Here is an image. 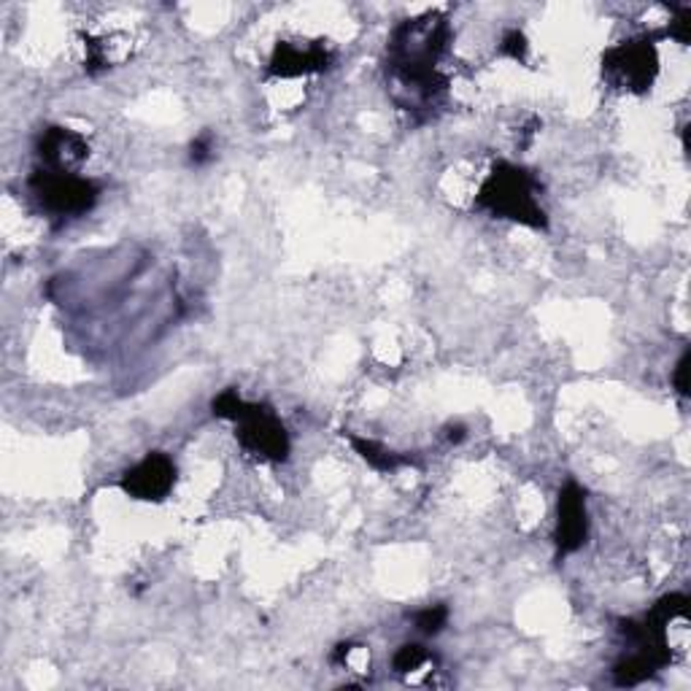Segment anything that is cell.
Listing matches in <instances>:
<instances>
[{"mask_svg":"<svg viewBox=\"0 0 691 691\" xmlns=\"http://www.w3.org/2000/svg\"><path fill=\"white\" fill-rule=\"evenodd\" d=\"M39 157L43 168L49 171H65L73 173V168L84 163L90 157V144L82 133L71 127H47L39 138Z\"/></svg>","mask_w":691,"mask_h":691,"instance_id":"obj_9","label":"cell"},{"mask_svg":"<svg viewBox=\"0 0 691 691\" xmlns=\"http://www.w3.org/2000/svg\"><path fill=\"white\" fill-rule=\"evenodd\" d=\"M446 437L452 443H462V441H465V427H460V424H456V427H448Z\"/></svg>","mask_w":691,"mask_h":691,"instance_id":"obj_18","label":"cell"},{"mask_svg":"<svg viewBox=\"0 0 691 691\" xmlns=\"http://www.w3.org/2000/svg\"><path fill=\"white\" fill-rule=\"evenodd\" d=\"M427 662H430V651L419 643L400 646L392 657V668H394V672H398V675H409V672L419 670L422 664H427Z\"/></svg>","mask_w":691,"mask_h":691,"instance_id":"obj_12","label":"cell"},{"mask_svg":"<svg viewBox=\"0 0 691 691\" xmlns=\"http://www.w3.org/2000/svg\"><path fill=\"white\" fill-rule=\"evenodd\" d=\"M540 193L543 187L533 171L503 159L481 182L478 195H475V208L495 216V219H508L516 221V225L533 227V230H546L548 214L543 212L538 200Z\"/></svg>","mask_w":691,"mask_h":691,"instance_id":"obj_2","label":"cell"},{"mask_svg":"<svg viewBox=\"0 0 691 691\" xmlns=\"http://www.w3.org/2000/svg\"><path fill=\"white\" fill-rule=\"evenodd\" d=\"M176 484V462L168 454L152 452L120 478V489L141 503H163Z\"/></svg>","mask_w":691,"mask_h":691,"instance_id":"obj_6","label":"cell"},{"mask_svg":"<svg viewBox=\"0 0 691 691\" xmlns=\"http://www.w3.org/2000/svg\"><path fill=\"white\" fill-rule=\"evenodd\" d=\"M448 625V608L446 605H430V608L413 613V627L422 635H441L443 627Z\"/></svg>","mask_w":691,"mask_h":691,"instance_id":"obj_13","label":"cell"},{"mask_svg":"<svg viewBox=\"0 0 691 691\" xmlns=\"http://www.w3.org/2000/svg\"><path fill=\"white\" fill-rule=\"evenodd\" d=\"M214 138L208 133L197 135V138L189 144V163L193 165H206L208 159L214 157Z\"/></svg>","mask_w":691,"mask_h":691,"instance_id":"obj_16","label":"cell"},{"mask_svg":"<svg viewBox=\"0 0 691 691\" xmlns=\"http://www.w3.org/2000/svg\"><path fill=\"white\" fill-rule=\"evenodd\" d=\"M30 193H33L39 206L54 219H79L86 216L101 200L103 187L95 178L79 176V173L65 171H49L39 168L28 182Z\"/></svg>","mask_w":691,"mask_h":691,"instance_id":"obj_4","label":"cell"},{"mask_svg":"<svg viewBox=\"0 0 691 691\" xmlns=\"http://www.w3.org/2000/svg\"><path fill=\"white\" fill-rule=\"evenodd\" d=\"M216 419L236 424V437L246 454L262 462H283L292 452V441L276 411L265 403H246L238 389H225L212 400Z\"/></svg>","mask_w":691,"mask_h":691,"instance_id":"obj_3","label":"cell"},{"mask_svg":"<svg viewBox=\"0 0 691 691\" xmlns=\"http://www.w3.org/2000/svg\"><path fill=\"white\" fill-rule=\"evenodd\" d=\"M659 670L662 668L657 664V659H651L643 651H635V653H629V657L616 662L613 683L621 689L638 687V683H643V681H648V678L657 675Z\"/></svg>","mask_w":691,"mask_h":691,"instance_id":"obj_11","label":"cell"},{"mask_svg":"<svg viewBox=\"0 0 691 691\" xmlns=\"http://www.w3.org/2000/svg\"><path fill=\"white\" fill-rule=\"evenodd\" d=\"M332 52L324 43H292L279 41L268 63V76L276 79H298L311 73H324L332 65Z\"/></svg>","mask_w":691,"mask_h":691,"instance_id":"obj_8","label":"cell"},{"mask_svg":"<svg viewBox=\"0 0 691 691\" xmlns=\"http://www.w3.org/2000/svg\"><path fill=\"white\" fill-rule=\"evenodd\" d=\"M499 54L508 60H514V63H527V54H529V41L527 35L522 33V30L510 28L505 30L503 41H499Z\"/></svg>","mask_w":691,"mask_h":691,"instance_id":"obj_14","label":"cell"},{"mask_svg":"<svg viewBox=\"0 0 691 691\" xmlns=\"http://www.w3.org/2000/svg\"><path fill=\"white\" fill-rule=\"evenodd\" d=\"M589 538V514H586V492L576 481H567L559 489L557 503V557L565 559L584 548Z\"/></svg>","mask_w":691,"mask_h":691,"instance_id":"obj_7","label":"cell"},{"mask_svg":"<svg viewBox=\"0 0 691 691\" xmlns=\"http://www.w3.org/2000/svg\"><path fill=\"white\" fill-rule=\"evenodd\" d=\"M452 43V22L441 11L400 22L386 43V73L392 97L403 111L430 116L435 114L448 90L441 58Z\"/></svg>","mask_w":691,"mask_h":691,"instance_id":"obj_1","label":"cell"},{"mask_svg":"<svg viewBox=\"0 0 691 691\" xmlns=\"http://www.w3.org/2000/svg\"><path fill=\"white\" fill-rule=\"evenodd\" d=\"M689 365H691V349H683L681 360H678L675 370H672V384H675L681 398H689Z\"/></svg>","mask_w":691,"mask_h":691,"instance_id":"obj_17","label":"cell"},{"mask_svg":"<svg viewBox=\"0 0 691 691\" xmlns=\"http://www.w3.org/2000/svg\"><path fill=\"white\" fill-rule=\"evenodd\" d=\"M349 443H351V446H354V452L360 454L362 460H365L368 465L373 467V471H379V473H394V471H400V467L413 465L411 456L389 452L386 446H381V443L370 441V437L349 435Z\"/></svg>","mask_w":691,"mask_h":691,"instance_id":"obj_10","label":"cell"},{"mask_svg":"<svg viewBox=\"0 0 691 691\" xmlns=\"http://www.w3.org/2000/svg\"><path fill=\"white\" fill-rule=\"evenodd\" d=\"M691 9L689 6H681V9H675V17H672L670 28L664 30V39H675L678 43H683V47H689L691 41Z\"/></svg>","mask_w":691,"mask_h":691,"instance_id":"obj_15","label":"cell"},{"mask_svg":"<svg viewBox=\"0 0 691 691\" xmlns=\"http://www.w3.org/2000/svg\"><path fill=\"white\" fill-rule=\"evenodd\" d=\"M659 39H664V35H643V39H629L610 47L602 54L605 79L619 90L635 92V95H643V92L651 90L659 73Z\"/></svg>","mask_w":691,"mask_h":691,"instance_id":"obj_5","label":"cell"}]
</instances>
